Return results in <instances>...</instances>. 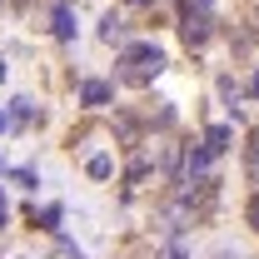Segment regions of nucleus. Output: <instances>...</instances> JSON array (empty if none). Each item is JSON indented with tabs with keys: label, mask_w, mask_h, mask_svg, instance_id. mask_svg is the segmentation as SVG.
<instances>
[{
	"label": "nucleus",
	"mask_w": 259,
	"mask_h": 259,
	"mask_svg": "<svg viewBox=\"0 0 259 259\" xmlns=\"http://www.w3.org/2000/svg\"><path fill=\"white\" fill-rule=\"evenodd\" d=\"M164 70V50L155 45V40H135V45H125V55H120V80L125 85H155V75Z\"/></svg>",
	"instance_id": "obj_1"
},
{
	"label": "nucleus",
	"mask_w": 259,
	"mask_h": 259,
	"mask_svg": "<svg viewBox=\"0 0 259 259\" xmlns=\"http://www.w3.org/2000/svg\"><path fill=\"white\" fill-rule=\"evenodd\" d=\"M185 15H209V0H180Z\"/></svg>",
	"instance_id": "obj_10"
},
{
	"label": "nucleus",
	"mask_w": 259,
	"mask_h": 259,
	"mask_svg": "<svg viewBox=\"0 0 259 259\" xmlns=\"http://www.w3.org/2000/svg\"><path fill=\"white\" fill-rule=\"evenodd\" d=\"M135 5H145V0H135Z\"/></svg>",
	"instance_id": "obj_17"
},
{
	"label": "nucleus",
	"mask_w": 259,
	"mask_h": 259,
	"mask_svg": "<svg viewBox=\"0 0 259 259\" xmlns=\"http://www.w3.org/2000/svg\"><path fill=\"white\" fill-rule=\"evenodd\" d=\"M5 214H10V209H5V194H0V229H5Z\"/></svg>",
	"instance_id": "obj_12"
},
{
	"label": "nucleus",
	"mask_w": 259,
	"mask_h": 259,
	"mask_svg": "<svg viewBox=\"0 0 259 259\" xmlns=\"http://www.w3.org/2000/svg\"><path fill=\"white\" fill-rule=\"evenodd\" d=\"M249 180H254V185H259V135H254V140H249Z\"/></svg>",
	"instance_id": "obj_9"
},
{
	"label": "nucleus",
	"mask_w": 259,
	"mask_h": 259,
	"mask_svg": "<svg viewBox=\"0 0 259 259\" xmlns=\"http://www.w3.org/2000/svg\"><path fill=\"white\" fill-rule=\"evenodd\" d=\"M55 35H60V40H75V15H70V5L55 10Z\"/></svg>",
	"instance_id": "obj_7"
},
{
	"label": "nucleus",
	"mask_w": 259,
	"mask_h": 259,
	"mask_svg": "<svg viewBox=\"0 0 259 259\" xmlns=\"http://www.w3.org/2000/svg\"><path fill=\"white\" fill-rule=\"evenodd\" d=\"M249 220H254V225H259V199H254V204H249Z\"/></svg>",
	"instance_id": "obj_13"
},
{
	"label": "nucleus",
	"mask_w": 259,
	"mask_h": 259,
	"mask_svg": "<svg viewBox=\"0 0 259 259\" xmlns=\"http://www.w3.org/2000/svg\"><path fill=\"white\" fill-rule=\"evenodd\" d=\"M185 180H190V185H204V180H209V150H204V145L185 155Z\"/></svg>",
	"instance_id": "obj_2"
},
{
	"label": "nucleus",
	"mask_w": 259,
	"mask_h": 259,
	"mask_svg": "<svg viewBox=\"0 0 259 259\" xmlns=\"http://www.w3.org/2000/svg\"><path fill=\"white\" fill-rule=\"evenodd\" d=\"M249 90H254V95H259V75H254V85H249Z\"/></svg>",
	"instance_id": "obj_15"
},
{
	"label": "nucleus",
	"mask_w": 259,
	"mask_h": 259,
	"mask_svg": "<svg viewBox=\"0 0 259 259\" xmlns=\"http://www.w3.org/2000/svg\"><path fill=\"white\" fill-rule=\"evenodd\" d=\"M164 259H185V249H180V244H169V249H164Z\"/></svg>",
	"instance_id": "obj_11"
},
{
	"label": "nucleus",
	"mask_w": 259,
	"mask_h": 259,
	"mask_svg": "<svg viewBox=\"0 0 259 259\" xmlns=\"http://www.w3.org/2000/svg\"><path fill=\"white\" fill-rule=\"evenodd\" d=\"M0 80H5V65H0Z\"/></svg>",
	"instance_id": "obj_16"
},
{
	"label": "nucleus",
	"mask_w": 259,
	"mask_h": 259,
	"mask_svg": "<svg viewBox=\"0 0 259 259\" xmlns=\"http://www.w3.org/2000/svg\"><path fill=\"white\" fill-rule=\"evenodd\" d=\"M0 130H10V115H5V110H0Z\"/></svg>",
	"instance_id": "obj_14"
},
{
	"label": "nucleus",
	"mask_w": 259,
	"mask_h": 259,
	"mask_svg": "<svg viewBox=\"0 0 259 259\" xmlns=\"http://www.w3.org/2000/svg\"><path fill=\"white\" fill-rule=\"evenodd\" d=\"M80 100H85V105H105V100H110V85H105V80H85V85H80Z\"/></svg>",
	"instance_id": "obj_5"
},
{
	"label": "nucleus",
	"mask_w": 259,
	"mask_h": 259,
	"mask_svg": "<svg viewBox=\"0 0 259 259\" xmlns=\"http://www.w3.org/2000/svg\"><path fill=\"white\" fill-rule=\"evenodd\" d=\"M185 40L190 45H204L209 40V15H185Z\"/></svg>",
	"instance_id": "obj_3"
},
{
	"label": "nucleus",
	"mask_w": 259,
	"mask_h": 259,
	"mask_svg": "<svg viewBox=\"0 0 259 259\" xmlns=\"http://www.w3.org/2000/svg\"><path fill=\"white\" fill-rule=\"evenodd\" d=\"M204 150H209V155L229 150V125H214V130H204Z\"/></svg>",
	"instance_id": "obj_6"
},
{
	"label": "nucleus",
	"mask_w": 259,
	"mask_h": 259,
	"mask_svg": "<svg viewBox=\"0 0 259 259\" xmlns=\"http://www.w3.org/2000/svg\"><path fill=\"white\" fill-rule=\"evenodd\" d=\"M100 40H105V45H115V40H125V20H120L115 10H110V15L100 20Z\"/></svg>",
	"instance_id": "obj_4"
},
{
	"label": "nucleus",
	"mask_w": 259,
	"mask_h": 259,
	"mask_svg": "<svg viewBox=\"0 0 259 259\" xmlns=\"http://www.w3.org/2000/svg\"><path fill=\"white\" fill-rule=\"evenodd\" d=\"M110 169H115V164H110V155H95V160H90V175H95V180H105Z\"/></svg>",
	"instance_id": "obj_8"
}]
</instances>
